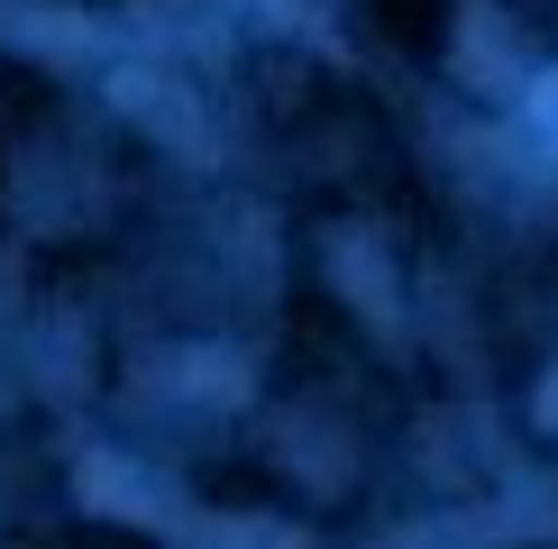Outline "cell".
<instances>
[{
	"label": "cell",
	"instance_id": "1",
	"mask_svg": "<svg viewBox=\"0 0 558 549\" xmlns=\"http://www.w3.org/2000/svg\"><path fill=\"white\" fill-rule=\"evenodd\" d=\"M531 120H541V129H549V137H558V74H549V83H541V91H531Z\"/></svg>",
	"mask_w": 558,
	"mask_h": 549
},
{
	"label": "cell",
	"instance_id": "2",
	"mask_svg": "<svg viewBox=\"0 0 558 549\" xmlns=\"http://www.w3.org/2000/svg\"><path fill=\"white\" fill-rule=\"evenodd\" d=\"M549 422H558V385H549Z\"/></svg>",
	"mask_w": 558,
	"mask_h": 549
}]
</instances>
